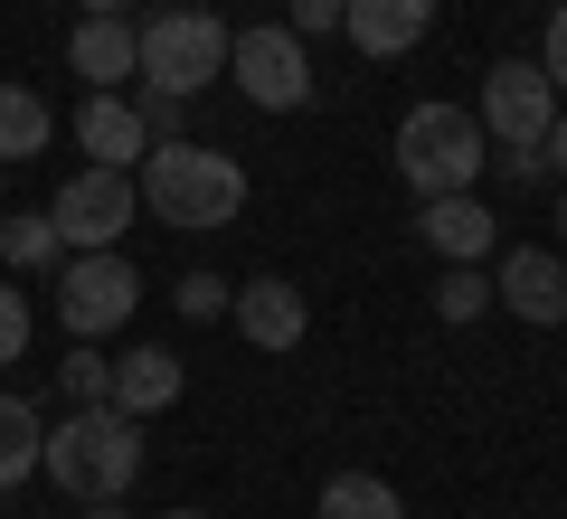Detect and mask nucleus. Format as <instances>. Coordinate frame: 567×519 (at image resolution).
I'll list each match as a JSON object with an SVG mask.
<instances>
[{"label":"nucleus","instance_id":"1","mask_svg":"<svg viewBox=\"0 0 567 519\" xmlns=\"http://www.w3.org/2000/svg\"><path fill=\"white\" fill-rule=\"evenodd\" d=\"M133 189L162 227H237L246 218V160L199 152V142H152L133 160Z\"/></svg>","mask_w":567,"mask_h":519},{"label":"nucleus","instance_id":"2","mask_svg":"<svg viewBox=\"0 0 567 519\" xmlns=\"http://www.w3.org/2000/svg\"><path fill=\"white\" fill-rule=\"evenodd\" d=\"M39 473L58 481L66 500H123L142 481V416H123V406H76L66 425H48Z\"/></svg>","mask_w":567,"mask_h":519},{"label":"nucleus","instance_id":"3","mask_svg":"<svg viewBox=\"0 0 567 519\" xmlns=\"http://www.w3.org/2000/svg\"><path fill=\"white\" fill-rule=\"evenodd\" d=\"M492 170V133L473 104H416L398 123V180L416 199H445V189H473Z\"/></svg>","mask_w":567,"mask_h":519},{"label":"nucleus","instance_id":"4","mask_svg":"<svg viewBox=\"0 0 567 519\" xmlns=\"http://www.w3.org/2000/svg\"><path fill=\"white\" fill-rule=\"evenodd\" d=\"M227 39L237 29L218 20V10H162V20H142L133 48H142V85H171V95H199L208 76H227Z\"/></svg>","mask_w":567,"mask_h":519},{"label":"nucleus","instance_id":"5","mask_svg":"<svg viewBox=\"0 0 567 519\" xmlns=\"http://www.w3.org/2000/svg\"><path fill=\"white\" fill-rule=\"evenodd\" d=\"M142 218V189L133 170H104V160H85L76 180H58V199H48V227L66 237V256H95V246H123V227Z\"/></svg>","mask_w":567,"mask_h":519},{"label":"nucleus","instance_id":"6","mask_svg":"<svg viewBox=\"0 0 567 519\" xmlns=\"http://www.w3.org/2000/svg\"><path fill=\"white\" fill-rule=\"evenodd\" d=\"M142 312V274L123 264V246H95V256H66L58 264V321L76 340H104Z\"/></svg>","mask_w":567,"mask_h":519},{"label":"nucleus","instance_id":"7","mask_svg":"<svg viewBox=\"0 0 567 519\" xmlns=\"http://www.w3.org/2000/svg\"><path fill=\"white\" fill-rule=\"evenodd\" d=\"M227 76H237L246 104H265V114L312 104V58H303L293 29H237V39H227Z\"/></svg>","mask_w":567,"mask_h":519},{"label":"nucleus","instance_id":"8","mask_svg":"<svg viewBox=\"0 0 567 519\" xmlns=\"http://www.w3.org/2000/svg\"><path fill=\"white\" fill-rule=\"evenodd\" d=\"M483 133H492V152H520V142H548V123H558V85L539 76V58H502L483 76Z\"/></svg>","mask_w":567,"mask_h":519},{"label":"nucleus","instance_id":"9","mask_svg":"<svg viewBox=\"0 0 567 519\" xmlns=\"http://www.w3.org/2000/svg\"><path fill=\"white\" fill-rule=\"evenodd\" d=\"M492 302L520 321H567V256H548V246H511L502 264H492Z\"/></svg>","mask_w":567,"mask_h":519},{"label":"nucleus","instance_id":"10","mask_svg":"<svg viewBox=\"0 0 567 519\" xmlns=\"http://www.w3.org/2000/svg\"><path fill=\"white\" fill-rule=\"evenodd\" d=\"M416 237L435 246L445 264H483L502 256V218H492L473 189H445V199H416Z\"/></svg>","mask_w":567,"mask_h":519},{"label":"nucleus","instance_id":"11","mask_svg":"<svg viewBox=\"0 0 567 519\" xmlns=\"http://www.w3.org/2000/svg\"><path fill=\"white\" fill-rule=\"evenodd\" d=\"M227 321H237L246 331V350H303V293H293V283L284 274H246L237 293H227Z\"/></svg>","mask_w":567,"mask_h":519},{"label":"nucleus","instance_id":"12","mask_svg":"<svg viewBox=\"0 0 567 519\" xmlns=\"http://www.w3.org/2000/svg\"><path fill=\"white\" fill-rule=\"evenodd\" d=\"M66 66L85 76V95H114V85H133V76H142L133 20H95V10H85V20H76V39H66Z\"/></svg>","mask_w":567,"mask_h":519},{"label":"nucleus","instance_id":"13","mask_svg":"<svg viewBox=\"0 0 567 519\" xmlns=\"http://www.w3.org/2000/svg\"><path fill=\"white\" fill-rule=\"evenodd\" d=\"M341 29L360 58H406L435 29V0H341Z\"/></svg>","mask_w":567,"mask_h":519},{"label":"nucleus","instance_id":"14","mask_svg":"<svg viewBox=\"0 0 567 519\" xmlns=\"http://www.w3.org/2000/svg\"><path fill=\"white\" fill-rule=\"evenodd\" d=\"M76 142L104 160V170H133V160L152 152V133H142L133 95H85V104H76Z\"/></svg>","mask_w":567,"mask_h":519},{"label":"nucleus","instance_id":"15","mask_svg":"<svg viewBox=\"0 0 567 519\" xmlns=\"http://www.w3.org/2000/svg\"><path fill=\"white\" fill-rule=\"evenodd\" d=\"M181 378H189V369L171 360V350H133V360H114L104 406H123V416H162V406H181Z\"/></svg>","mask_w":567,"mask_h":519},{"label":"nucleus","instance_id":"16","mask_svg":"<svg viewBox=\"0 0 567 519\" xmlns=\"http://www.w3.org/2000/svg\"><path fill=\"white\" fill-rule=\"evenodd\" d=\"M0 264L10 274H58L66 264V237L48 227V208H0Z\"/></svg>","mask_w":567,"mask_h":519},{"label":"nucleus","instance_id":"17","mask_svg":"<svg viewBox=\"0 0 567 519\" xmlns=\"http://www.w3.org/2000/svg\"><path fill=\"white\" fill-rule=\"evenodd\" d=\"M48 133H58L48 95H29V85H0V170L39 160V152H48Z\"/></svg>","mask_w":567,"mask_h":519},{"label":"nucleus","instance_id":"18","mask_svg":"<svg viewBox=\"0 0 567 519\" xmlns=\"http://www.w3.org/2000/svg\"><path fill=\"white\" fill-rule=\"evenodd\" d=\"M39 444H48L39 406H29L20 387H0V491H20V481L39 473Z\"/></svg>","mask_w":567,"mask_h":519},{"label":"nucleus","instance_id":"19","mask_svg":"<svg viewBox=\"0 0 567 519\" xmlns=\"http://www.w3.org/2000/svg\"><path fill=\"white\" fill-rule=\"evenodd\" d=\"M322 519H406V500H398V481H379V473H331L322 481Z\"/></svg>","mask_w":567,"mask_h":519},{"label":"nucleus","instance_id":"20","mask_svg":"<svg viewBox=\"0 0 567 519\" xmlns=\"http://www.w3.org/2000/svg\"><path fill=\"white\" fill-rule=\"evenodd\" d=\"M58 387L76 406H104V387H114V360H104L95 340H76V350H66V369H58Z\"/></svg>","mask_w":567,"mask_h":519},{"label":"nucleus","instance_id":"21","mask_svg":"<svg viewBox=\"0 0 567 519\" xmlns=\"http://www.w3.org/2000/svg\"><path fill=\"white\" fill-rule=\"evenodd\" d=\"M435 312H445V321H483L492 312V274H483V264H454V274L435 283Z\"/></svg>","mask_w":567,"mask_h":519},{"label":"nucleus","instance_id":"22","mask_svg":"<svg viewBox=\"0 0 567 519\" xmlns=\"http://www.w3.org/2000/svg\"><path fill=\"white\" fill-rule=\"evenodd\" d=\"M29 331H39V321H29V302H20V283L0 274V369H20V360H29Z\"/></svg>","mask_w":567,"mask_h":519},{"label":"nucleus","instance_id":"23","mask_svg":"<svg viewBox=\"0 0 567 519\" xmlns=\"http://www.w3.org/2000/svg\"><path fill=\"white\" fill-rule=\"evenodd\" d=\"M133 85H142V76H133ZM181 104H189V95H171V85H142L133 114H142V133H152V142H181Z\"/></svg>","mask_w":567,"mask_h":519},{"label":"nucleus","instance_id":"24","mask_svg":"<svg viewBox=\"0 0 567 519\" xmlns=\"http://www.w3.org/2000/svg\"><path fill=\"white\" fill-rule=\"evenodd\" d=\"M227 274H181V321H227Z\"/></svg>","mask_w":567,"mask_h":519},{"label":"nucleus","instance_id":"25","mask_svg":"<svg viewBox=\"0 0 567 519\" xmlns=\"http://www.w3.org/2000/svg\"><path fill=\"white\" fill-rule=\"evenodd\" d=\"M284 29L293 39H331L341 29V0H284Z\"/></svg>","mask_w":567,"mask_h":519},{"label":"nucleus","instance_id":"26","mask_svg":"<svg viewBox=\"0 0 567 519\" xmlns=\"http://www.w3.org/2000/svg\"><path fill=\"white\" fill-rule=\"evenodd\" d=\"M539 76H548V85L567 95V0L548 10V48H539Z\"/></svg>","mask_w":567,"mask_h":519},{"label":"nucleus","instance_id":"27","mask_svg":"<svg viewBox=\"0 0 567 519\" xmlns=\"http://www.w3.org/2000/svg\"><path fill=\"white\" fill-rule=\"evenodd\" d=\"M492 160H502V180H520V189H539V170H548L539 142H520V152H492Z\"/></svg>","mask_w":567,"mask_h":519},{"label":"nucleus","instance_id":"28","mask_svg":"<svg viewBox=\"0 0 567 519\" xmlns=\"http://www.w3.org/2000/svg\"><path fill=\"white\" fill-rule=\"evenodd\" d=\"M539 152H548V170H558V180H567V114L548 123V142H539Z\"/></svg>","mask_w":567,"mask_h":519},{"label":"nucleus","instance_id":"29","mask_svg":"<svg viewBox=\"0 0 567 519\" xmlns=\"http://www.w3.org/2000/svg\"><path fill=\"white\" fill-rule=\"evenodd\" d=\"M85 519H133V510H123V500H85Z\"/></svg>","mask_w":567,"mask_h":519},{"label":"nucleus","instance_id":"30","mask_svg":"<svg viewBox=\"0 0 567 519\" xmlns=\"http://www.w3.org/2000/svg\"><path fill=\"white\" fill-rule=\"evenodd\" d=\"M85 10H95V20H123V10H133V0H85Z\"/></svg>","mask_w":567,"mask_h":519},{"label":"nucleus","instance_id":"31","mask_svg":"<svg viewBox=\"0 0 567 519\" xmlns=\"http://www.w3.org/2000/svg\"><path fill=\"white\" fill-rule=\"evenodd\" d=\"M162 519H208V510H162Z\"/></svg>","mask_w":567,"mask_h":519},{"label":"nucleus","instance_id":"32","mask_svg":"<svg viewBox=\"0 0 567 519\" xmlns=\"http://www.w3.org/2000/svg\"><path fill=\"white\" fill-rule=\"evenodd\" d=\"M558 227H567V199H558Z\"/></svg>","mask_w":567,"mask_h":519}]
</instances>
